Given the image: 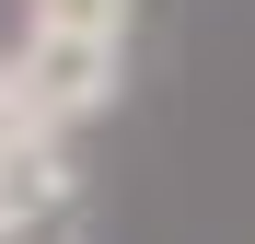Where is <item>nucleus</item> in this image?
Segmentation results:
<instances>
[{
  "mask_svg": "<svg viewBox=\"0 0 255 244\" xmlns=\"http://www.w3.org/2000/svg\"><path fill=\"white\" fill-rule=\"evenodd\" d=\"M81 233H93V198H81L70 140H47L35 163L0 175V244H81Z\"/></svg>",
  "mask_w": 255,
  "mask_h": 244,
  "instance_id": "obj_2",
  "label": "nucleus"
},
{
  "mask_svg": "<svg viewBox=\"0 0 255 244\" xmlns=\"http://www.w3.org/2000/svg\"><path fill=\"white\" fill-rule=\"evenodd\" d=\"M47 140H58V128H47V116H35V93H23V70L0 58V175H12V163H35Z\"/></svg>",
  "mask_w": 255,
  "mask_h": 244,
  "instance_id": "obj_3",
  "label": "nucleus"
},
{
  "mask_svg": "<svg viewBox=\"0 0 255 244\" xmlns=\"http://www.w3.org/2000/svg\"><path fill=\"white\" fill-rule=\"evenodd\" d=\"M23 93L35 116L70 140V128H93V116L128 93V0H23Z\"/></svg>",
  "mask_w": 255,
  "mask_h": 244,
  "instance_id": "obj_1",
  "label": "nucleus"
}]
</instances>
